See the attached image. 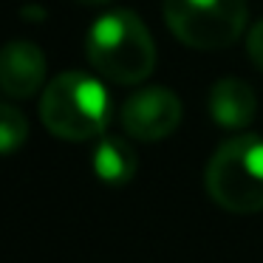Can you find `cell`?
Here are the masks:
<instances>
[{
	"label": "cell",
	"mask_w": 263,
	"mask_h": 263,
	"mask_svg": "<svg viewBox=\"0 0 263 263\" xmlns=\"http://www.w3.org/2000/svg\"><path fill=\"white\" fill-rule=\"evenodd\" d=\"M88 63L116 85L144 82L156 68V43L147 26L127 9H114L93 20L85 40Z\"/></svg>",
	"instance_id": "obj_1"
},
{
	"label": "cell",
	"mask_w": 263,
	"mask_h": 263,
	"mask_svg": "<svg viewBox=\"0 0 263 263\" xmlns=\"http://www.w3.org/2000/svg\"><path fill=\"white\" fill-rule=\"evenodd\" d=\"M40 119L48 133L65 142H88L110 122L108 88L91 74L63 71L43 91Z\"/></svg>",
	"instance_id": "obj_2"
},
{
	"label": "cell",
	"mask_w": 263,
	"mask_h": 263,
	"mask_svg": "<svg viewBox=\"0 0 263 263\" xmlns=\"http://www.w3.org/2000/svg\"><path fill=\"white\" fill-rule=\"evenodd\" d=\"M206 195L227 212L252 215L263 210V136L243 133L212 153L204 173Z\"/></svg>",
	"instance_id": "obj_3"
},
{
	"label": "cell",
	"mask_w": 263,
	"mask_h": 263,
	"mask_svg": "<svg viewBox=\"0 0 263 263\" xmlns=\"http://www.w3.org/2000/svg\"><path fill=\"white\" fill-rule=\"evenodd\" d=\"M246 0H164L170 31L190 48L221 51L243 34Z\"/></svg>",
	"instance_id": "obj_4"
},
{
	"label": "cell",
	"mask_w": 263,
	"mask_h": 263,
	"mask_svg": "<svg viewBox=\"0 0 263 263\" xmlns=\"http://www.w3.org/2000/svg\"><path fill=\"white\" fill-rule=\"evenodd\" d=\"M122 127L139 142H161L181 122V99L170 88H142L122 105Z\"/></svg>",
	"instance_id": "obj_5"
},
{
	"label": "cell",
	"mask_w": 263,
	"mask_h": 263,
	"mask_svg": "<svg viewBox=\"0 0 263 263\" xmlns=\"http://www.w3.org/2000/svg\"><path fill=\"white\" fill-rule=\"evenodd\" d=\"M46 82V57L40 46L14 40L0 48V91L12 99H29Z\"/></svg>",
	"instance_id": "obj_6"
},
{
	"label": "cell",
	"mask_w": 263,
	"mask_h": 263,
	"mask_svg": "<svg viewBox=\"0 0 263 263\" xmlns=\"http://www.w3.org/2000/svg\"><path fill=\"white\" fill-rule=\"evenodd\" d=\"M210 116L227 130L249 127L257 116V97L249 82L238 77H223L210 91Z\"/></svg>",
	"instance_id": "obj_7"
},
{
	"label": "cell",
	"mask_w": 263,
	"mask_h": 263,
	"mask_svg": "<svg viewBox=\"0 0 263 263\" xmlns=\"http://www.w3.org/2000/svg\"><path fill=\"white\" fill-rule=\"evenodd\" d=\"M93 173L99 181L110 184V187H122L136 176L139 156L130 147V142H125L122 136H102L99 144L93 147Z\"/></svg>",
	"instance_id": "obj_8"
},
{
	"label": "cell",
	"mask_w": 263,
	"mask_h": 263,
	"mask_svg": "<svg viewBox=\"0 0 263 263\" xmlns=\"http://www.w3.org/2000/svg\"><path fill=\"white\" fill-rule=\"evenodd\" d=\"M29 139V122L12 105H0V156L20 150Z\"/></svg>",
	"instance_id": "obj_9"
},
{
	"label": "cell",
	"mask_w": 263,
	"mask_h": 263,
	"mask_svg": "<svg viewBox=\"0 0 263 263\" xmlns=\"http://www.w3.org/2000/svg\"><path fill=\"white\" fill-rule=\"evenodd\" d=\"M246 51H249V60L257 65V71H263V20L249 29V37H246Z\"/></svg>",
	"instance_id": "obj_10"
},
{
	"label": "cell",
	"mask_w": 263,
	"mask_h": 263,
	"mask_svg": "<svg viewBox=\"0 0 263 263\" xmlns=\"http://www.w3.org/2000/svg\"><path fill=\"white\" fill-rule=\"evenodd\" d=\"M77 3H82V6H97V9H102V6H108L110 0H77Z\"/></svg>",
	"instance_id": "obj_11"
}]
</instances>
